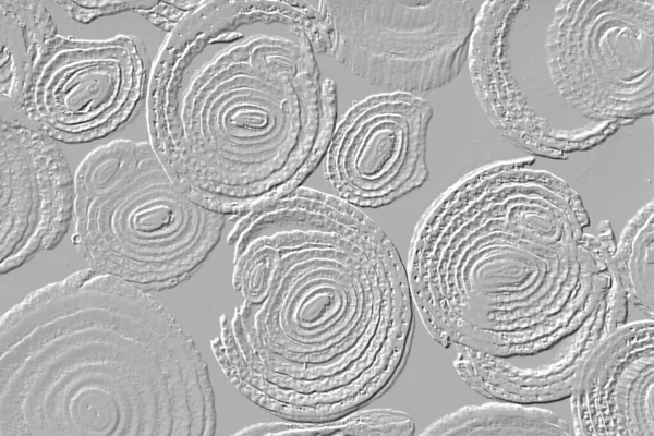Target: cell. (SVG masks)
Instances as JSON below:
<instances>
[{
	"mask_svg": "<svg viewBox=\"0 0 654 436\" xmlns=\"http://www.w3.org/2000/svg\"><path fill=\"white\" fill-rule=\"evenodd\" d=\"M623 290L608 296L547 363L519 366L509 358L457 347L453 366L476 393L524 404H544L570 397L577 372L592 348L628 319Z\"/></svg>",
	"mask_w": 654,
	"mask_h": 436,
	"instance_id": "13",
	"label": "cell"
},
{
	"mask_svg": "<svg viewBox=\"0 0 654 436\" xmlns=\"http://www.w3.org/2000/svg\"><path fill=\"white\" fill-rule=\"evenodd\" d=\"M570 425L555 412L536 404L493 400L465 405L431 423L421 435L570 436Z\"/></svg>",
	"mask_w": 654,
	"mask_h": 436,
	"instance_id": "15",
	"label": "cell"
},
{
	"mask_svg": "<svg viewBox=\"0 0 654 436\" xmlns=\"http://www.w3.org/2000/svg\"><path fill=\"white\" fill-rule=\"evenodd\" d=\"M149 3L144 1H56V4L61 7L71 20L82 24L126 11L135 13Z\"/></svg>",
	"mask_w": 654,
	"mask_h": 436,
	"instance_id": "18",
	"label": "cell"
},
{
	"mask_svg": "<svg viewBox=\"0 0 654 436\" xmlns=\"http://www.w3.org/2000/svg\"><path fill=\"white\" fill-rule=\"evenodd\" d=\"M196 3L197 1H154L135 13L157 28L169 33Z\"/></svg>",
	"mask_w": 654,
	"mask_h": 436,
	"instance_id": "19",
	"label": "cell"
},
{
	"mask_svg": "<svg viewBox=\"0 0 654 436\" xmlns=\"http://www.w3.org/2000/svg\"><path fill=\"white\" fill-rule=\"evenodd\" d=\"M534 157L464 174L414 227L407 274L441 347L502 358L550 351L622 290L609 220L586 233L580 195Z\"/></svg>",
	"mask_w": 654,
	"mask_h": 436,
	"instance_id": "2",
	"label": "cell"
},
{
	"mask_svg": "<svg viewBox=\"0 0 654 436\" xmlns=\"http://www.w3.org/2000/svg\"><path fill=\"white\" fill-rule=\"evenodd\" d=\"M433 108L398 92L370 95L336 123L324 178L336 195L360 208L395 203L428 180L427 133Z\"/></svg>",
	"mask_w": 654,
	"mask_h": 436,
	"instance_id": "9",
	"label": "cell"
},
{
	"mask_svg": "<svg viewBox=\"0 0 654 436\" xmlns=\"http://www.w3.org/2000/svg\"><path fill=\"white\" fill-rule=\"evenodd\" d=\"M74 180L77 253L94 270L145 292L190 280L221 239L227 217L192 201L149 142L96 147Z\"/></svg>",
	"mask_w": 654,
	"mask_h": 436,
	"instance_id": "5",
	"label": "cell"
},
{
	"mask_svg": "<svg viewBox=\"0 0 654 436\" xmlns=\"http://www.w3.org/2000/svg\"><path fill=\"white\" fill-rule=\"evenodd\" d=\"M58 35L57 23L39 1H0L1 104L20 111L26 83L44 49Z\"/></svg>",
	"mask_w": 654,
	"mask_h": 436,
	"instance_id": "14",
	"label": "cell"
},
{
	"mask_svg": "<svg viewBox=\"0 0 654 436\" xmlns=\"http://www.w3.org/2000/svg\"><path fill=\"white\" fill-rule=\"evenodd\" d=\"M525 1H485L476 14L468 51V66L476 98L496 132L529 154L562 160L569 154L601 145L619 126L593 123L577 130L553 128L530 105L512 75L510 32Z\"/></svg>",
	"mask_w": 654,
	"mask_h": 436,
	"instance_id": "11",
	"label": "cell"
},
{
	"mask_svg": "<svg viewBox=\"0 0 654 436\" xmlns=\"http://www.w3.org/2000/svg\"><path fill=\"white\" fill-rule=\"evenodd\" d=\"M152 66L147 48L136 36L57 35L26 83L20 111L57 142L106 137L146 107Z\"/></svg>",
	"mask_w": 654,
	"mask_h": 436,
	"instance_id": "8",
	"label": "cell"
},
{
	"mask_svg": "<svg viewBox=\"0 0 654 436\" xmlns=\"http://www.w3.org/2000/svg\"><path fill=\"white\" fill-rule=\"evenodd\" d=\"M654 3L561 1L545 38L558 93L592 123L632 125L654 111Z\"/></svg>",
	"mask_w": 654,
	"mask_h": 436,
	"instance_id": "6",
	"label": "cell"
},
{
	"mask_svg": "<svg viewBox=\"0 0 654 436\" xmlns=\"http://www.w3.org/2000/svg\"><path fill=\"white\" fill-rule=\"evenodd\" d=\"M415 432L413 419L395 409L362 408L336 419L319 422L278 420L258 422L239 429L233 435H353V436H411Z\"/></svg>",
	"mask_w": 654,
	"mask_h": 436,
	"instance_id": "17",
	"label": "cell"
},
{
	"mask_svg": "<svg viewBox=\"0 0 654 436\" xmlns=\"http://www.w3.org/2000/svg\"><path fill=\"white\" fill-rule=\"evenodd\" d=\"M327 55L368 84L420 96L462 71L477 10L459 0H323Z\"/></svg>",
	"mask_w": 654,
	"mask_h": 436,
	"instance_id": "7",
	"label": "cell"
},
{
	"mask_svg": "<svg viewBox=\"0 0 654 436\" xmlns=\"http://www.w3.org/2000/svg\"><path fill=\"white\" fill-rule=\"evenodd\" d=\"M208 365L164 304L77 270L0 318V436H211Z\"/></svg>",
	"mask_w": 654,
	"mask_h": 436,
	"instance_id": "3",
	"label": "cell"
},
{
	"mask_svg": "<svg viewBox=\"0 0 654 436\" xmlns=\"http://www.w3.org/2000/svg\"><path fill=\"white\" fill-rule=\"evenodd\" d=\"M653 202L629 220L613 255L616 272L628 303L647 318L654 313V229Z\"/></svg>",
	"mask_w": 654,
	"mask_h": 436,
	"instance_id": "16",
	"label": "cell"
},
{
	"mask_svg": "<svg viewBox=\"0 0 654 436\" xmlns=\"http://www.w3.org/2000/svg\"><path fill=\"white\" fill-rule=\"evenodd\" d=\"M569 398L574 435L653 436V318L604 336L581 363Z\"/></svg>",
	"mask_w": 654,
	"mask_h": 436,
	"instance_id": "12",
	"label": "cell"
},
{
	"mask_svg": "<svg viewBox=\"0 0 654 436\" xmlns=\"http://www.w3.org/2000/svg\"><path fill=\"white\" fill-rule=\"evenodd\" d=\"M232 286L213 353L228 380L281 420L366 408L397 384L415 316L387 233L336 194L300 186L234 220Z\"/></svg>",
	"mask_w": 654,
	"mask_h": 436,
	"instance_id": "1",
	"label": "cell"
},
{
	"mask_svg": "<svg viewBox=\"0 0 654 436\" xmlns=\"http://www.w3.org/2000/svg\"><path fill=\"white\" fill-rule=\"evenodd\" d=\"M232 31L223 1H197L167 34L146 99L149 143L198 205L231 220L290 194L324 160L337 122V87L316 51L294 38ZM218 36V35H217Z\"/></svg>",
	"mask_w": 654,
	"mask_h": 436,
	"instance_id": "4",
	"label": "cell"
},
{
	"mask_svg": "<svg viewBox=\"0 0 654 436\" xmlns=\"http://www.w3.org/2000/svg\"><path fill=\"white\" fill-rule=\"evenodd\" d=\"M75 180L58 142L1 118L0 274L58 246L74 217Z\"/></svg>",
	"mask_w": 654,
	"mask_h": 436,
	"instance_id": "10",
	"label": "cell"
}]
</instances>
